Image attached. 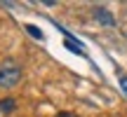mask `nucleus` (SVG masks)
<instances>
[{"label":"nucleus","instance_id":"obj_1","mask_svg":"<svg viewBox=\"0 0 127 117\" xmlns=\"http://www.w3.org/2000/svg\"><path fill=\"white\" fill-rule=\"evenodd\" d=\"M21 82V66L14 61H2L0 63V87L12 89Z\"/></svg>","mask_w":127,"mask_h":117},{"label":"nucleus","instance_id":"obj_2","mask_svg":"<svg viewBox=\"0 0 127 117\" xmlns=\"http://www.w3.org/2000/svg\"><path fill=\"white\" fill-rule=\"evenodd\" d=\"M94 19H96V21H101L104 26H115L113 14H111L108 9H104V7H94Z\"/></svg>","mask_w":127,"mask_h":117},{"label":"nucleus","instance_id":"obj_3","mask_svg":"<svg viewBox=\"0 0 127 117\" xmlns=\"http://www.w3.org/2000/svg\"><path fill=\"white\" fill-rule=\"evenodd\" d=\"M14 108H17V101L9 98V96L0 101V113H5V115H7V113H14Z\"/></svg>","mask_w":127,"mask_h":117},{"label":"nucleus","instance_id":"obj_4","mask_svg":"<svg viewBox=\"0 0 127 117\" xmlns=\"http://www.w3.org/2000/svg\"><path fill=\"white\" fill-rule=\"evenodd\" d=\"M26 31H28V33H31V35H33V38H38V40H42V33H40V31H38V28H35V26H26Z\"/></svg>","mask_w":127,"mask_h":117},{"label":"nucleus","instance_id":"obj_5","mask_svg":"<svg viewBox=\"0 0 127 117\" xmlns=\"http://www.w3.org/2000/svg\"><path fill=\"white\" fill-rule=\"evenodd\" d=\"M120 84H123V89L127 91V75H123V77H120Z\"/></svg>","mask_w":127,"mask_h":117},{"label":"nucleus","instance_id":"obj_6","mask_svg":"<svg viewBox=\"0 0 127 117\" xmlns=\"http://www.w3.org/2000/svg\"><path fill=\"white\" fill-rule=\"evenodd\" d=\"M57 117H78V115H73V113H57Z\"/></svg>","mask_w":127,"mask_h":117}]
</instances>
